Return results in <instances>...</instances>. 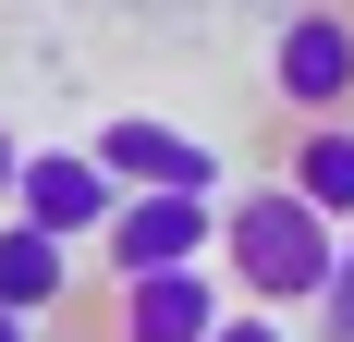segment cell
I'll return each instance as SVG.
<instances>
[{
	"mask_svg": "<svg viewBox=\"0 0 354 342\" xmlns=\"http://www.w3.org/2000/svg\"><path fill=\"white\" fill-rule=\"evenodd\" d=\"M0 342H37V318H12V306H0Z\"/></svg>",
	"mask_w": 354,
	"mask_h": 342,
	"instance_id": "cell-12",
	"label": "cell"
},
{
	"mask_svg": "<svg viewBox=\"0 0 354 342\" xmlns=\"http://www.w3.org/2000/svg\"><path fill=\"white\" fill-rule=\"evenodd\" d=\"M269 86H281V110H306V123H342V98H354V12H281Z\"/></svg>",
	"mask_w": 354,
	"mask_h": 342,
	"instance_id": "cell-4",
	"label": "cell"
},
{
	"mask_svg": "<svg viewBox=\"0 0 354 342\" xmlns=\"http://www.w3.org/2000/svg\"><path fill=\"white\" fill-rule=\"evenodd\" d=\"M293 196L318 208V220H354V123H318V135L293 147Z\"/></svg>",
	"mask_w": 354,
	"mask_h": 342,
	"instance_id": "cell-8",
	"label": "cell"
},
{
	"mask_svg": "<svg viewBox=\"0 0 354 342\" xmlns=\"http://www.w3.org/2000/svg\"><path fill=\"white\" fill-rule=\"evenodd\" d=\"M12 183H25V135L0 123V208H12Z\"/></svg>",
	"mask_w": 354,
	"mask_h": 342,
	"instance_id": "cell-11",
	"label": "cell"
},
{
	"mask_svg": "<svg viewBox=\"0 0 354 342\" xmlns=\"http://www.w3.org/2000/svg\"><path fill=\"white\" fill-rule=\"evenodd\" d=\"M110 208H122V183L98 171V147H25V183H12V220H37V233H110Z\"/></svg>",
	"mask_w": 354,
	"mask_h": 342,
	"instance_id": "cell-5",
	"label": "cell"
},
{
	"mask_svg": "<svg viewBox=\"0 0 354 342\" xmlns=\"http://www.w3.org/2000/svg\"><path fill=\"white\" fill-rule=\"evenodd\" d=\"M98 171L122 183V196H220V147L183 135V123H159V110L98 123Z\"/></svg>",
	"mask_w": 354,
	"mask_h": 342,
	"instance_id": "cell-2",
	"label": "cell"
},
{
	"mask_svg": "<svg viewBox=\"0 0 354 342\" xmlns=\"http://www.w3.org/2000/svg\"><path fill=\"white\" fill-rule=\"evenodd\" d=\"M208 257L245 281V306L293 318V306H318L330 269H342V220H318L293 183H245V196L220 208V244H208Z\"/></svg>",
	"mask_w": 354,
	"mask_h": 342,
	"instance_id": "cell-1",
	"label": "cell"
},
{
	"mask_svg": "<svg viewBox=\"0 0 354 342\" xmlns=\"http://www.w3.org/2000/svg\"><path fill=\"white\" fill-rule=\"evenodd\" d=\"M220 244V196H122L98 233V269L110 281H147V269H183Z\"/></svg>",
	"mask_w": 354,
	"mask_h": 342,
	"instance_id": "cell-3",
	"label": "cell"
},
{
	"mask_svg": "<svg viewBox=\"0 0 354 342\" xmlns=\"http://www.w3.org/2000/svg\"><path fill=\"white\" fill-rule=\"evenodd\" d=\"M62 294H73V244L0 208V306H12V318H49Z\"/></svg>",
	"mask_w": 354,
	"mask_h": 342,
	"instance_id": "cell-7",
	"label": "cell"
},
{
	"mask_svg": "<svg viewBox=\"0 0 354 342\" xmlns=\"http://www.w3.org/2000/svg\"><path fill=\"white\" fill-rule=\"evenodd\" d=\"M208 342H293V330H281V318H269V306H245V318H220Z\"/></svg>",
	"mask_w": 354,
	"mask_h": 342,
	"instance_id": "cell-10",
	"label": "cell"
},
{
	"mask_svg": "<svg viewBox=\"0 0 354 342\" xmlns=\"http://www.w3.org/2000/svg\"><path fill=\"white\" fill-rule=\"evenodd\" d=\"M318 330L354 342V220H342V269H330V294H318Z\"/></svg>",
	"mask_w": 354,
	"mask_h": 342,
	"instance_id": "cell-9",
	"label": "cell"
},
{
	"mask_svg": "<svg viewBox=\"0 0 354 342\" xmlns=\"http://www.w3.org/2000/svg\"><path fill=\"white\" fill-rule=\"evenodd\" d=\"M220 318H232V306H220V269H208V257L122 281V342H208Z\"/></svg>",
	"mask_w": 354,
	"mask_h": 342,
	"instance_id": "cell-6",
	"label": "cell"
}]
</instances>
